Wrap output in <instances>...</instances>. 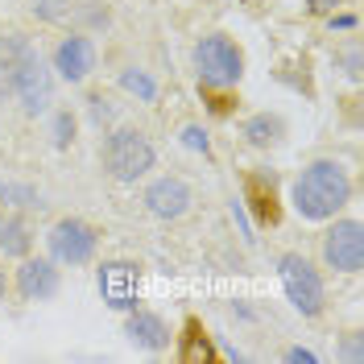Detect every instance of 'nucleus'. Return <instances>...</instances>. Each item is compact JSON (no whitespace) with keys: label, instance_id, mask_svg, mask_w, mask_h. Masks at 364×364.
Segmentation results:
<instances>
[{"label":"nucleus","instance_id":"obj_1","mask_svg":"<svg viewBox=\"0 0 364 364\" xmlns=\"http://www.w3.org/2000/svg\"><path fill=\"white\" fill-rule=\"evenodd\" d=\"M356 195V178L352 170L336 158H315L290 186V203L302 220L323 224V220H336L343 207L352 203Z\"/></svg>","mask_w":364,"mask_h":364},{"label":"nucleus","instance_id":"obj_2","mask_svg":"<svg viewBox=\"0 0 364 364\" xmlns=\"http://www.w3.org/2000/svg\"><path fill=\"white\" fill-rule=\"evenodd\" d=\"M191 63L203 87H236L245 79V50L228 33H203L191 50Z\"/></svg>","mask_w":364,"mask_h":364},{"label":"nucleus","instance_id":"obj_3","mask_svg":"<svg viewBox=\"0 0 364 364\" xmlns=\"http://www.w3.org/2000/svg\"><path fill=\"white\" fill-rule=\"evenodd\" d=\"M100 158H104V170H108L116 182H136L154 170L158 149H154V141L141 133V129H129V124H124V129H112V133H108Z\"/></svg>","mask_w":364,"mask_h":364},{"label":"nucleus","instance_id":"obj_4","mask_svg":"<svg viewBox=\"0 0 364 364\" xmlns=\"http://www.w3.org/2000/svg\"><path fill=\"white\" fill-rule=\"evenodd\" d=\"M277 277H282V290L290 298L302 318H318L327 306V286H323V273L302 257V252H282L277 257Z\"/></svg>","mask_w":364,"mask_h":364},{"label":"nucleus","instance_id":"obj_5","mask_svg":"<svg viewBox=\"0 0 364 364\" xmlns=\"http://www.w3.org/2000/svg\"><path fill=\"white\" fill-rule=\"evenodd\" d=\"M46 245H50V257L58 261V265H87L95 249H100V232L87 224V220H79V215H67V220H58V224L46 232Z\"/></svg>","mask_w":364,"mask_h":364},{"label":"nucleus","instance_id":"obj_6","mask_svg":"<svg viewBox=\"0 0 364 364\" xmlns=\"http://www.w3.org/2000/svg\"><path fill=\"white\" fill-rule=\"evenodd\" d=\"M323 265L331 273H360L364 269V224L360 220H340L323 232Z\"/></svg>","mask_w":364,"mask_h":364},{"label":"nucleus","instance_id":"obj_7","mask_svg":"<svg viewBox=\"0 0 364 364\" xmlns=\"http://www.w3.org/2000/svg\"><path fill=\"white\" fill-rule=\"evenodd\" d=\"M240 203L252 211L257 228H277L282 224V182H277V174L265 170V166L245 170V178H240Z\"/></svg>","mask_w":364,"mask_h":364},{"label":"nucleus","instance_id":"obj_8","mask_svg":"<svg viewBox=\"0 0 364 364\" xmlns=\"http://www.w3.org/2000/svg\"><path fill=\"white\" fill-rule=\"evenodd\" d=\"M95 286H100V298L112 306V311H133L141 306V265L136 261H100L95 265Z\"/></svg>","mask_w":364,"mask_h":364},{"label":"nucleus","instance_id":"obj_9","mask_svg":"<svg viewBox=\"0 0 364 364\" xmlns=\"http://www.w3.org/2000/svg\"><path fill=\"white\" fill-rule=\"evenodd\" d=\"M13 95L21 100L25 116H42L50 104H54V75H50V67L42 63V54L38 50H29L21 58V70H17V87H13Z\"/></svg>","mask_w":364,"mask_h":364},{"label":"nucleus","instance_id":"obj_10","mask_svg":"<svg viewBox=\"0 0 364 364\" xmlns=\"http://www.w3.org/2000/svg\"><path fill=\"white\" fill-rule=\"evenodd\" d=\"M195 203V191H191V182L178 178V174H161L145 186V211L154 215V220H182L186 211Z\"/></svg>","mask_w":364,"mask_h":364},{"label":"nucleus","instance_id":"obj_11","mask_svg":"<svg viewBox=\"0 0 364 364\" xmlns=\"http://www.w3.org/2000/svg\"><path fill=\"white\" fill-rule=\"evenodd\" d=\"M13 286H17V294L25 302H50L58 294V286H63L58 261L54 257H21V269L13 277Z\"/></svg>","mask_w":364,"mask_h":364},{"label":"nucleus","instance_id":"obj_12","mask_svg":"<svg viewBox=\"0 0 364 364\" xmlns=\"http://www.w3.org/2000/svg\"><path fill=\"white\" fill-rule=\"evenodd\" d=\"M124 336H129L133 348H145V352H166L170 340H174L170 323H166L158 311H145V306L124 311Z\"/></svg>","mask_w":364,"mask_h":364},{"label":"nucleus","instance_id":"obj_13","mask_svg":"<svg viewBox=\"0 0 364 364\" xmlns=\"http://www.w3.org/2000/svg\"><path fill=\"white\" fill-rule=\"evenodd\" d=\"M54 70L67 83H83L95 70V42H91L87 33H67L58 42V50H54Z\"/></svg>","mask_w":364,"mask_h":364},{"label":"nucleus","instance_id":"obj_14","mask_svg":"<svg viewBox=\"0 0 364 364\" xmlns=\"http://www.w3.org/2000/svg\"><path fill=\"white\" fill-rule=\"evenodd\" d=\"M174 360L182 364H207V360H220V348L211 340V331L203 327V318L199 315H186L178 327V336H174Z\"/></svg>","mask_w":364,"mask_h":364},{"label":"nucleus","instance_id":"obj_15","mask_svg":"<svg viewBox=\"0 0 364 364\" xmlns=\"http://www.w3.org/2000/svg\"><path fill=\"white\" fill-rule=\"evenodd\" d=\"M240 133L252 149H277V145H286V120H282V112H252L240 124Z\"/></svg>","mask_w":364,"mask_h":364},{"label":"nucleus","instance_id":"obj_16","mask_svg":"<svg viewBox=\"0 0 364 364\" xmlns=\"http://www.w3.org/2000/svg\"><path fill=\"white\" fill-rule=\"evenodd\" d=\"M33 50V42L25 33H9L0 42V100H9L13 87H17V70H21V58Z\"/></svg>","mask_w":364,"mask_h":364},{"label":"nucleus","instance_id":"obj_17","mask_svg":"<svg viewBox=\"0 0 364 364\" xmlns=\"http://www.w3.org/2000/svg\"><path fill=\"white\" fill-rule=\"evenodd\" d=\"M273 79L286 83V87H294L298 95H306V100H315V75H311V58H306V54H294V58L277 63V67H273Z\"/></svg>","mask_w":364,"mask_h":364},{"label":"nucleus","instance_id":"obj_18","mask_svg":"<svg viewBox=\"0 0 364 364\" xmlns=\"http://www.w3.org/2000/svg\"><path fill=\"white\" fill-rule=\"evenodd\" d=\"M33 249V232L25 224L21 215H4L0 220V252L4 257H29Z\"/></svg>","mask_w":364,"mask_h":364},{"label":"nucleus","instance_id":"obj_19","mask_svg":"<svg viewBox=\"0 0 364 364\" xmlns=\"http://www.w3.org/2000/svg\"><path fill=\"white\" fill-rule=\"evenodd\" d=\"M331 63H336V70H340L348 83H360V38L352 33V38L331 54Z\"/></svg>","mask_w":364,"mask_h":364},{"label":"nucleus","instance_id":"obj_20","mask_svg":"<svg viewBox=\"0 0 364 364\" xmlns=\"http://www.w3.org/2000/svg\"><path fill=\"white\" fill-rule=\"evenodd\" d=\"M199 95H203V104H207V112L211 116H232L236 112V104H240V95H236V87H203L199 83Z\"/></svg>","mask_w":364,"mask_h":364},{"label":"nucleus","instance_id":"obj_21","mask_svg":"<svg viewBox=\"0 0 364 364\" xmlns=\"http://www.w3.org/2000/svg\"><path fill=\"white\" fill-rule=\"evenodd\" d=\"M70 9H75V0H29V13H33L38 21H46V25L63 21Z\"/></svg>","mask_w":364,"mask_h":364},{"label":"nucleus","instance_id":"obj_22","mask_svg":"<svg viewBox=\"0 0 364 364\" xmlns=\"http://www.w3.org/2000/svg\"><path fill=\"white\" fill-rule=\"evenodd\" d=\"M0 203L33 207L38 203V191H33V186H17V182H4V186H0Z\"/></svg>","mask_w":364,"mask_h":364},{"label":"nucleus","instance_id":"obj_23","mask_svg":"<svg viewBox=\"0 0 364 364\" xmlns=\"http://www.w3.org/2000/svg\"><path fill=\"white\" fill-rule=\"evenodd\" d=\"M120 83H124V87L129 91H136V95H141V100H154V79H149V75H141V70H124V75H120Z\"/></svg>","mask_w":364,"mask_h":364},{"label":"nucleus","instance_id":"obj_24","mask_svg":"<svg viewBox=\"0 0 364 364\" xmlns=\"http://www.w3.org/2000/svg\"><path fill=\"white\" fill-rule=\"evenodd\" d=\"M54 141H58V149H67L70 145V136H75V116L70 112H58V120H54Z\"/></svg>","mask_w":364,"mask_h":364},{"label":"nucleus","instance_id":"obj_25","mask_svg":"<svg viewBox=\"0 0 364 364\" xmlns=\"http://www.w3.org/2000/svg\"><path fill=\"white\" fill-rule=\"evenodd\" d=\"M343 0H302V9H306V17H331V13H336V9H340Z\"/></svg>","mask_w":364,"mask_h":364},{"label":"nucleus","instance_id":"obj_26","mask_svg":"<svg viewBox=\"0 0 364 364\" xmlns=\"http://www.w3.org/2000/svg\"><path fill=\"white\" fill-rule=\"evenodd\" d=\"M327 25H331V29H343V33H356L360 17H356V13H340V9H336V13L327 17Z\"/></svg>","mask_w":364,"mask_h":364},{"label":"nucleus","instance_id":"obj_27","mask_svg":"<svg viewBox=\"0 0 364 364\" xmlns=\"http://www.w3.org/2000/svg\"><path fill=\"white\" fill-rule=\"evenodd\" d=\"M91 116H95V124H104V120H112V104H108L104 95H91Z\"/></svg>","mask_w":364,"mask_h":364},{"label":"nucleus","instance_id":"obj_28","mask_svg":"<svg viewBox=\"0 0 364 364\" xmlns=\"http://www.w3.org/2000/svg\"><path fill=\"white\" fill-rule=\"evenodd\" d=\"M182 136H186V145H191V149H211V145H207V133H199V129H195V124H186V129H182Z\"/></svg>","mask_w":364,"mask_h":364},{"label":"nucleus","instance_id":"obj_29","mask_svg":"<svg viewBox=\"0 0 364 364\" xmlns=\"http://www.w3.org/2000/svg\"><path fill=\"white\" fill-rule=\"evenodd\" d=\"M343 356H348V360H356V364L364 360V356H360V331H352V336H348V348H343Z\"/></svg>","mask_w":364,"mask_h":364},{"label":"nucleus","instance_id":"obj_30","mask_svg":"<svg viewBox=\"0 0 364 364\" xmlns=\"http://www.w3.org/2000/svg\"><path fill=\"white\" fill-rule=\"evenodd\" d=\"M286 360H302V364H315L318 360V356H315V352H306V348H290V352H286Z\"/></svg>","mask_w":364,"mask_h":364},{"label":"nucleus","instance_id":"obj_31","mask_svg":"<svg viewBox=\"0 0 364 364\" xmlns=\"http://www.w3.org/2000/svg\"><path fill=\"white\" fill-rule=\"evenodd\" d=\"M9 286H13V282H9V273H4V265H0V298L9 294Z\"/></svg>","mask_w":364,"mask_h":364}]
</instances>
